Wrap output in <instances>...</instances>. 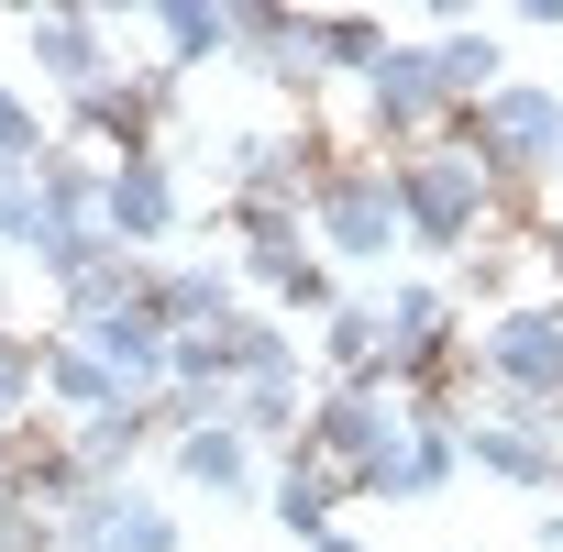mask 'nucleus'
<instances>
[{"instance_id": "4", "label": "nucleus", "mask_w": 563, "mask_h": 552, "mask_svg": "<svg viewBox=\"0 0 563 552\" xmlns=\"http://www.w3.org/2000/svg\"><path fill=\"white\" fill-rule=\"evenodd\" d=\"M166 475L199 486V497H254V442H243L232 420H210V431H188V442L166 453Z\"/></svg>"}, {"instance_id": "1", "label": "nucleus", "mask_w": 563, "mask_h": 552, "mask_svg": "<svg viewBox=\"0 0 563 552\" xmlns=\"http://www.w3.org/2000/svg\"><path fill=\"white\" fill-rule=\"evenodd\" d=\"M310 243H332L343 265H387V254L409 243L398 166H387V155H332V177L310 188Z\"/></svg>"}, {"instance_id": "2", "label": "nucleus", "mask_w": 563, "mask_h": 552, "mask_svg": "<svg viewBox=\"0 0 563 552\" xmlns=\"http://www.w3.org/2000/svg\"><path fill=\"white\" fill-rule=\"evenodd\" d=\"M177 166L166 155H133V166H111V188H100V232L122 243V254H144V243H166L177 232Z\"/></svg>"}, {"instance_id": "3", "label": "nucleus", "mask_w": 563, "mask_h": 552, "mask_svg": "<svg viewBox=\"0 0 563 552\" xmlns=\"http://www.w3.org/2000/svg\"><path fill=\"white\" fill-rule=\"evenodd\" d=\"M34 67H45L67 100L111 89V45H100V23H89V12H45V23H34Z\"/></svg>"}, {"instance_id": "5", "label": "nucleus", "mask_w": 563, "mask_h": 552, "mask_svg": "<svg viewBox=\"0 0 563 552\" xmlns=\"http://www.w3.org/2000/svg\"><path fill=\"white\" fill-rule=\"evenodd\" d=\"M155 45H166V67H210V56H232V12H199V0H155Z\"/></svg>"}]
</instances>
